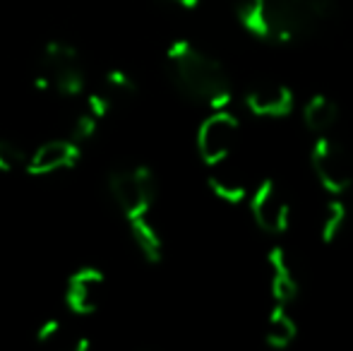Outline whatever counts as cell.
<instances>
[{
  "label": "cell",
  "instance_id": "cell-1",
  "mask_svg": "<svg viewBox=\"0 0 353 351\" xmlns=\"http://www.w3.org/2000/svg\"><path fill=\"white\" fill-rule=\"evenodd\" d=\"M334 12V0H241L238 19L270 43H291L315 32Z\"/></svg>",
  "mask_w": 353,
  "mask_h": 351
},
{
  "label": "cell",
  "instance_id": "cell-2",
  "mask_svg": "<svg viewBox=\"0 0 353 351\" xmlns=\"http://www.w3.org/2000/svg\"><path fill=\"white\" fill-rule=\"evenodd\" d=\"M166 72L183 97L210 108H226L233 85L226 68L190 41H173L166 51Z\"/></svg>",
  "mask_w": 353,
  "mask_h": 351
},
{
  "label": "cell",
  "instance_id": "cell-3",
  "mask_svg": "<svg viewBox=\"0 0 353 351\" xmlns=\"http://www.w3.org/2000/svg\"><path fill=\"white\" fill-rule=\"evenodd\" d=\"M34 85L41 92L74 99L87 89V70L79 51L68 41H48L41 48Z\"/></svg>",
  "mask_w": 353,
  "mask_h": 351
},
{
  "label": "cell",
  "instance_id": "cell-4",
  "mask_svg": "<svg viewBox=\"0 0 353 351\" xmlns=\"http://www.w3.org/2000/svg\"><path fill=\"white\" fill-rule=\"evenodd\" d=\"M108 195L128 221L152 217L157 205V178L147 166H125L108 176Z\"/></svg>",
  "mask_w": 353,
  "mask_h": 351
},
{
  "label": "cell",
  "instance_id": "cell-5",
  "mask_svg": "<svg viewBox=\"0 0 353 351\" xmlns=\"http://www.w3.org/2000/svg\"><path fill=\"white\" fill-rule=\"evenodd\" d=\"M241 135V121L226 108H214L210 118L202 121L197 128V152L207 166L228 161L238 145Z\"/></svg>",
  "mask_w": 353,
  "mask_h": 351
},
{
  "label": "cell",
  "instance_id": "cell-6",
  "mask_svg": "<svg viewBox=\"0 0 353 351\" xmlns=\"http://www.w3.org/2000/svg\"><path fill=\"white\" fill-rule=\"evenodd\" d=\"M310 164L320 185L330 195H344L353 183V166L346 150L334 137L317 135L310 152Z\"/></svg>",
  "mask_w": 353,
  "mask_h": 351
},
{
  "label": "cell",
  "instance_id": "cell-7",
  "mask_svg": "<svg viewBox=\"0 0 353 351\" xmlns=\"http://www.w3.org/2000/svg\"><path fill=\"white\" fill-rule=\"evenodd\" d=\"M250 212L257 229L270 236H281L291 221V205L276 181H265L250 195Z\"/></svg>",
  "mask_w": 353,
  "mask_h": 351
},
{
  "label": "cell",
  "instance_id": "cell-8",
  "mask_svg": "<svg viewBox=\"0 0 353 351\" xmlns=\"http://www.w3.org/2000/svg\"><path fill=\"white\" fill-rule=\"evenodd\" d=\"M79 159H82V145H77L70 137H53L29 150L24 171L29 176H56L74 169Z\"/></svg>",
  "mask_w": 353,
  "mask_h": 351
},
{
  "label": "cell",
  "instance_id": "cell-9",
  "mask_svg": "<svg viewBox=\"0 0 353 351\" xmlns=\"http://www.w3.org/2000/svg\"><path fill=\"white\" fill-rule=\"evenodd\" d=\"M106 277L97 267H79L65 281V308L74 315H92L101 308Z\"/></svg>",
  "mask_w": 353,
  "mask_h": 351
},
{
  "label": "cell",
  "instance_id": "cell-10",
  "mask_svg": "<svg viewBox=\"0 0 353 351\" xmlns=\"http://www.w3.org/2000/svg\"><path fill=\"white\" fill-rule=\"evenodd\" d=\"M245 106L257 118H283L293 111L296 97L281 82H260L245 94Z\"/></svg>",
  "mask_w": 353,
  "mask_h": 351
},
{
  "label": "cell",
  "instance_id": "cell-11",
  "mask_svg": "<svg viewBox=\"0 0 353 351\" xmlns=\"http://www.w3.org/2000/svg\"><path fill=\"white\" fill-rule=\"evenodd\" d=\"M267 270H270V289L272 296L279 305H291L298 301L301 294V281L296 274V263L291 260V255L276 245L267 255Z\"/></svg>",
  "mask_w": 353,
  "mask_h": 351
},
{
  "label": "cell",
  "instance_id": "cell-12",
  "mask_svg": "<svg viewBox=\"0 0 353 351\" xmlns=\"http://www.w3.org/2000/svg\"><path fill=\"white\" fill-rule=\"evenodd\" d=\"M207 183H210V190L221 202H228V205H241L243 200H248L245 178H243V174H238L236 169H231L228 161H221V164L210 166Z\"/></svg>",
  "mask_w": 353,
  "mask_h": 351
},
{
  "label": "cell",
  "instance_id": "cell-13",
  "mask_svg": "<svg viewBox=\"0 0 353 351\" xmlns=\"http://www.w3.org/2000/svg\"><path fill=\"white\" fill-rule=\"evenodd\" d=\"M339 116H341L339 103L334 99L325 97V94H315L303 106V123L315 135H327L339 123Z\"/></svg>",
  "mask_w": 353,
  "mask_h": 351
},
{
  "label": "cell",
  "instance_id": "cell-14",
  "mask_svg": "<svg viewBox=\"0 0 353 351\" xmlns=\"http://www.w3.org/2000/svg\"><path fill=\"white\" fill-rule=\"evenodd\" d=\"M128 229H130L132 243L140 250V255L147 263L157 265L163 258V239L159 234L157 224H154L152 217H144V219L128 221Z\"/></svg>",
  "mask_w": 353,
  "mask_h": 351
},
{
  "label": "cell",
  "instance_id": "cell-15",
  "mask_svg": "<svg viewBox=\"0 0 353 351\" xmlns=\"http://www.w3.org/2000/svg\"><path fill=\"white\" fill-rule=\"evenodd\" d=\"M298 337V325L296 320L288 315L286 305H279L270 313L267 318V325H265V342L270 344L272 349L276 351H283L288 349Z\"/></svg>",
  "mask_w": 353,
  "mask_h": 351
},
{
  "label": "cell",
  "instance_id": "cell-16",
  "mask_svg": "<svg viewBox=\"0 0 353 351\" xmlns=\"http://www.w3.org/2000/svg\"><path fill=\"white\" fill-rule=\"evenodd\" d=\"M346 221H349V207L339 195H334V200H330L325 205V212L320 217V239L322 243L332 245L339 241V236L344 234Z\"/></svg>",
  "mask_w": 353,
  "mask_h": 351
},
{
  "label": "cell",
  "instance_id": "cell-17",
  "mask_svg": "<svg viewBox=\"0 0 353 351\" xmlns=\"http://www.w3.org/2000/svg\"><path fill=\"white\" fill-rule=\"evenodd\" d=\"M29 150L14 137H0V174H17L24 171Z\"/></svg>",
  "mask_w": 353,
  "mask_h": 351
},
{
  "label": "cell",
  "instance_id": "cell-18",
  "mask_svg": "<svg viewBox=\"0 0 353 351\" xmlns=\"http://www.w3.org/2000/svg\"><path fill=\"white\" fill-rule=\"evenodd\" d=\"M103 92L113 99V101H125V99H132L137 94V82L128 75L121 68H111V70L103 75Z\"/></svg>",
  "mask_w": 353,
  "mask_h": 351
},
{
  "label": "cell",
  "instance_id": "cell-19",
  "mask_svg": "<svg viewBox=\"0 0 353 351\" xmlns=\"http://www.w3.org/2000/svg\"><path fill=\"white\" fill-rule=\"evenodd\" d=\"M99 123H101V121H97V118H94L92 113L82 111V113H79V116L72 121V126H70V132H68V137L77 142V145H87V142L92 140L94 135H97Z\"/></svg>",
  "mask_w": 353,
  "mask_h": 351
},
{
  "label": "cell",
  "instance_id": "cell-20",
  "mask_svg": "<svg viewBox=\"0 0 353 351\" xmlns=\"http://www.w3.org/2000/svg\"><path fill=\"white\" fill-rule=\"evenodd\" d=\"M113 108H116V101H113V99L101 89V92H92V94H89L84 111L92 113L97 121H106V118L113 113Z\"/></svg>",
  "mask_w": 353,
  "mask_h": 351
},
{
  "label": "cell",
  "instance_id": "cell-21",
  "mask_svg": "<svg viewBox=\"0 0 353 351\" xmlns=\"http://www.w3.org/2000/svg\"><path fill=\"white\" fill-rule=\"evenodd\" d=\"M63 330H65V325H63L61 318H46L37 330V342L39 344L58 342V339H61V334H63Z\"/></svg>",
  "mask_w": 353,
  "mask_h": 351
},
{
  "label": "cell",
  "instance_id": "cell-22",
  "mask_svg": "<svg viewBox=\"0 0 353 351\" xmlns=\"http://www.w3.org/2000/svg\"><path fill=\"white\" fill-rule=\"evenodd\" d=\"M168 3L178 5V8H183V10H195L197 5H200V0H168Z\"/></svg>",
  "mask_w": 353,
  "mask_h": 351
}]
</instances>
